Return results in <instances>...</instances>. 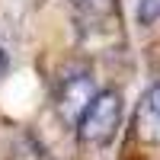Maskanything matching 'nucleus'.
I'll list each match as a JSON object with an SVG mask.
<instances>
[{
  "mask_svg": "<svg viewBox=\"0 0 160 160\" xmlns=\"http://www.w3.org/2000/svg\"><path fill=\"white\" fill-rule=\"evenodd\" d=\"M160 19V0H141L138 3V22L141 26H154Z\"/></svg>",
  "mask_w": 160,
  "mask_h": 160,
  "instance_id": "nucleus-4",
  "label": "nucleus"
},
{
  "mask_svg": "<svg viewBox=\"0 0 160 160\" xmlns=\"http://www.w3.org/2000/svg\"><path fill=\"white\" fill-rule=\"evenodd\" d=\"M118 122H122V96L115 90H102L90 99V106L83 109L77 122V135L83 144H109L118 131Z\"/></svg>",
  "mask_w": 160,
  "mask_h": 160,
  "instance_id": "nucleus-1",
  "label": "nucleus"
},
{
  "mask_svg": "<svg viewBox=\"0 0 160 160\" xmlns=\"http://www.w3.org/2000/svg\"><path fill=\"white\" fill-rule=\"evenodd\" d=\"M0 71H3V51H0Z\"/></svg>",
  "mask_w": 160,
  "mask_h": 160,
  "instance_id": "nucleus-5",
  "label": "nucleus"
},
{
  "mask_svg": "<svg viewBox=\"0 0 160 160\" xmlns=\"http://www.w3.org/2000/svg\"><path fill=\"white\" fill-rule=\"evenodd\" d=\"M135 128L138 138L144 141H160V83H154L138 102V115H135Z\"/></svg>",
  "mask_w": 160,
  "mask_h": 160,
  "instance_id": "nucleus-3",
  "label": "nucleus"
},
{
  "mask_svg": "<svg viewBox=\"0 0 160 160\" xmlns=\"http://www.w3.org/2000/svg\"><path fill=\"white\" fill-rule=\"evenodd\" d=\"M96 93L99 90H96V83H93V77L87 71L64 77V83L58 90V112H61V118L68 125H77L80 115H83V109L90 106V99L96 96Z\"/></svg>",
  "mask_w": 160,
  "mask_h": 160,
  "instance_id": "nucleus-2",
  "label": "nucleus"
}]
</instances>
